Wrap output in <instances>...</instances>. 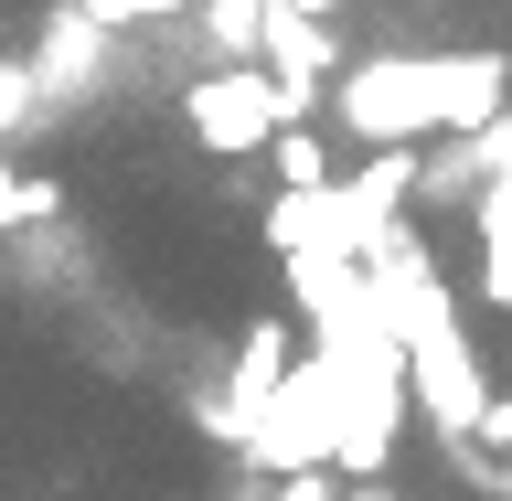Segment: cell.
I'll return each instance as SVG.
<instances>
[{
	"label": "cell",
	"mask_w": 512,
	"mask_h": 501,
	"mask_svg": "<svg viewBox=\"0 0 512 501\" xmlns=\"http://www.w3.org/2000/svg\"><path fill=\"white\" fill-rule=\"evenodd\" d=\"M267 160H278V182H288V192H320V182H331V160H320L310 118H288L278 139H267Z\"/></svg>",
	"instance_id": "7"
},
{
	"label": "cell",
	"mask_w": 512,
	"mask_h": 501,
	"mask_svg": "<svg viewBox=\"0 0 512 501\" xmlns=\"http://www.w3.org/2000/svg\"><path fill=\"white\" fill-rule=\"evenodd\" d=\"M22 128H43V118H32V75L0 64V139H22Z\"/></svg>",
	"instance_id": "8"
},
{
	"label": "cell",
	"mask_w": 512,
	"mask_h": 501,
	"mask_svg": "<svg viewBox=\"0 0 512 501\" xmlns=\"http://www.w3.org/2000/svg\"><path fill=\"white\" fill-rule=\"evenodd\" d=\"M288 118H310V107H299L267 64H203V75L182 86V128H192L214 160H256Z\"/></svg>",
	"instance_id": "3"
},
{
	"label": "cell",
	"mask_w": 512,
	"mask_h": 501,
	"mask_svg": "<svg viewBox=\"0 0 512 501\" xmlns=\"http://www.w3.org/2000/svg\"><path fill=\"white\" fill-rule=\"evenodd\" d=\"M278 501H331V480H320V470H288V491Z\"/></svg>",
	"instance_id": "10"
},
{
	"label": "cell",
	"mask_w": 512,
	"mask_h": 501,
	"mask_svg": "<svg viewBox=\"0 0 512 501\" xmlns=\"http://www.w3.org/2000/svg\"><path fill=\"white\" fill-rule=\"evenodd\" d=\"M480 448H512V395L491 384V406H480Z\"/></svg>",
	"instance_id": "9"
},
{
	"label": "cell",
	"mask_w": 512,
	"mask_h": 501,
	"mask_svg": "<svg viewBox=\"0 0 512 501\" xmlns=\"http://www.w3.org/2000/svg\"><path fill=\"white\" fill-rule=\"evenodd\" d=\"M406 11H427V0H406Z\"/></svg>",
	"instance_id": "11"
},
{
	"label": "cell",
	"mask_w": 512,
	"mask_h": 501,
	"mask_svg": "<svg viewBox=\"0 0 512 501\" xmlns=\"http://www.w3.org/2000/svg\"><path fill=\"white\" fill-rule=\"evenodd\" d=\"M512 96V64L502 54H363L331 75L320 118L363 139V150H395V139H448V128H480L491 107Z\"/></svg>",
	"instance_id": "2"
},
{
	"label": "cell",
	"mask_w": 512,
	"mask_h": 501,
	"mask_svg": "<svg viewBox=\"0 0 512 501\" xmlns=\"http://www.w3.org/2000/svg\"><path fill=\"white\" fill-rule=\"evenodd\" d=\"M374 299L395 320V342H406V395L427 406V438H480V406H491V374H480V342L470 320H459V288L438 278V256L416 246L406 224H384L374 246Z\"/></svg>",
	"instance_id": "1"
},
{
	"label": "cell",
	"mask_w": 512,
	"mask_h": 501,
	"mask_svg": "<svg viewBox=\"0 0 512 501\" xmlns=\"http://www.w3.org/2000/svg\"><path fill=\"white\" fill-rule=\"evenodd\" d=\"M256 64L278 75L299 107L320 118V96H331V75H342V32L320 22V11H288V0H256Z\"/></svg>",
	"instance_id": "5"
},
{
	"label": "cell",
	"mask_w": 512,
	"mask_h": 501,
	"mask_svg": "<svg viewBox=\"0 0 512 501\" xmlns=\"http://www.w3.org/2000/svg\"><path fill=\"white\" fill-rule=\"evenodd\" d=\"M512 182V96L480 128H448V150H416V203L448 214V203H480V192Z\"/></svg>",
	"instance_id": "4"
},
{
	"label": "cell",
	"mask_w": 512,
	"mask_h": 501,
	"mask_svg": "<svg viewBox=\"0 0 512 501\" xmlns=\"http://www.w3.org/2000/svg\"><path fill=\"white\" fill-rule=\"evenodd\" d=\"M54 214H64V192H54V182H32V171H11V139H0V235L54 224Z\"/></svg>",
	"instance_id": "6"
}]
</instances>
